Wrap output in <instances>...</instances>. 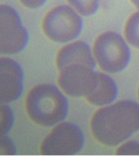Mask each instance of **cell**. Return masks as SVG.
<instances>
[{
  "mask_svg": "<svg viewBox=\"0 0 139 156\" xmlns=\"http://www.w3.org/2000/svg\"><path fill=\"white\" fill-rule=\"evenodd\" d=\"M26 108L34 122L41 126L50 127L66 118L68 102L56 86L42 84L33 87L28 93Z\"/></svg>",
  "mask_w": 139,
  "mask_h": 156,
  "instance_id": "2",
  "label": "cell"
},
{
  "mask_svg": "<svg viewBox=\"0 0 139 156\" xmlns=\"http://www.w3.org/2000/svg\"><path fill=\"white\" fill-rule=\"evenodd\" d=\"M42 27L48 39L62 43L72 41L80 35L84 21L73 7L61 5L54 7L45 15Z\"/></svg>",
  "mask_w": 139,
  "mask_h": 156,
  "instance_id": "4",
  "label": "cell"
},
{
  "mask_svg": "<svg viewBox=\"0 0 139 156\" xmlns=\"http://www.w3.org/2000/svg\"><path fill=\"white\" fill-rule=\"evenodd\" d=\"M84 143L82 130L73 123L58 124L45 138L40 153L45 156H70L79 153Z\"/></svg>",
  "mask_w": 139,
  "mask_h": 156,
  "instance_id": "5",
  "label": "cell"
},
{
  "mask_svg": "<svg viewBox=\"0 0 139 156\" xmlns=\"http://www.w3.org/2000/svg\"><path fill=\"white\" fill-rule=\"evenodd\" d=\"M14 115L11 107L6 104H1V135H5L11 131L14 124Z\"/></svg>",
  "mask_w": 139,
  "mask_h": 156,
  "instance_id": "13",
  "label": "cell"
},
{
  "mask_svg": "<svg viewBox=\"0 0 139 156\" xmlns=\"http://www.w3.org/2000/svg\"><path fill=\"white\" fill-rule=\"evenodd\" d=\"M23 73L15 60L8 57L0 60V96L1 101L7 104L15 101L23 91Z\"/></svg>",
  "mask_w": 139,
  "mask_h": 156,
  "instance_id": "7",
  "label": "cell"
},
{
  "mask_svg": "<svg viewBox=\"0 0 139 156\" xmlns=\"http://www.w3.org/2000/svg\"><path fill=\"white\" fill-rule=\"evenodd\" d=\"M96 140L108 146H115L139 130V104L123 100L98 109L91 122Z\"/></svg>",
  "mask_w": 139,
  "mask_h": 156,
  "instance_id": "1",
  "label": "cell"
},
{
  "mask_svg": "<svg viewBox=\"0 0 139 156\" xmlns=\"http://www.w3.org/2000/svg\"><path fill=\"white\" fill-rule=\"evenodd\" d=\"M118 156H139V143L130 140L120 146L116 151Z\"/></svg>",
  "mask_w": 139,
  "mask_h": 156,
  "instance_id": "15",
  "label": "cell"
},
{
  "mask_svg": "<svg viewBox=\"0 0 139 156\" xmlns=\"http://www.w3.org/2000/svg\"><path fill=\"white\" fill-rule=\"evenodd\" d=\"M59 83L62 90L70 96H86L91 88L95 72L87 66L75 65L62 69Z\"/></svg>",
  "mask_w": 139,
  "mask_h": 156,
  "instance_id": "8",
  "label": "cell"
},
{
  "mask_svg": "<svg viewBox=\"0 0 139 156\" xmlns=\"http://www.w3.org/2000/svg\"><path fill=\"white\" fill-rule=\"evenodd\" d=\"M56 65L59 70L67 66L79 65L92 69L95 62L89 45L83 41H77L63 46L56 56Z\"/></svg>",
  "mask_w": 139,
  "mask_h": 156,
  "instance_id": "9",
  "label": "cell"
},
{
  "mask_svg": "<svg viewBox=\"0 0 139 156\" xmlns=\"http://www.w3.org/2000/svg\"><path fill=\"white\" fill-rule=\"evenodd\" d=\"M24 6L30 9H37L45 3L46 0H20Z\"/></svg>",
  "mask_w": 139,
  "mask_h": 156,
  "instance_id": "16",
  "label": "cell"
},
{
  "mask_svg": "<svg viewBox=\"0 0 139 156\" xmlns=\"http://www.w3.org/2000/svg\"><path fill=\"white\" fill-rule=\"evenodd\" d=\"M29 36L16 9L7 4L0 5V51L14 55L25 49Z\"/></svg>",
  "mask_w": 139,
  "mask_h": 156,
  "instance_id": "6",
  "label": "cell"
},
{
  "mask_svg": "<svg viewBox=\"0 0 139 156\" xmlns=\"http://www.w3.org/2000/svg\"><path fill=\"white\" fill-rule=\"evenodd\" d=\"M124 34L130 44L139 49V11L131 15L127 20Z\"/></svg>",
  "mask_w": 139,
  "mask_h": 156,
  "instance_id": "11",
  "label": "cell"
},
{
  "mask_svg": "<svg viewBox=\"0 0 139 156\" xmlns=\"http://www.w3.org/2000/svg\"><path fill=\"white\" fill-rule=\"evenodd\" d=\"M101 0H67L68 3L79 14L90 16L98 10Z\"/></svg>",
  "mask_w": 139,
  "mask_h": 156,
  "instance_id": "12",
  "label": "cell"
},
{
  "mask_svg": "<svg viewBox=\"0 0 139 156\" xmlns=\"http://www.w3.org/2000/svg\"><path fill=\"white\" fill-rule=\"evenodd\" d=\"M117 94V86L111 76L95 72L92 86L85 97L93 105L103 106L112 103Z\"/></svg>",
  "mask_w": 139,
  "mask_h": 156,
  "instance_id": "10",
  "label": "cell"
},
{
  "mask_svg": "<svg viewBox=\"0 0 139 156\" xmlns=\"http://www.w3.org/2000/svg\"><path fill=\"white\" fill-rule=\"evenodd\" d=\"M130 1L134 5L139 9V0H130Z\"/></svg>",
  "mask_w": 139,
  "mask_h": 156,
  "instance_id": "17",
  "label": "cell"
},
{
  "mask_svg": "<svg viewBox=\"0 0 139 156\" xmlns=\"http://www.w3.org/2000/svg\"><path fill=\"white\" fill-rule=\"evenodd\" d=\"M138 95H139V90H138Z\"/></svg>",
  "mask_w": 139,
  "mask_h": 156,
  "instance_id": "18",
  "label": "cell"
},
{
  "mask_svg": "<svg viewBox=\"0 0 139 156\" xmlns=\"http://www.w3.org/2000/svg\"><path fill=\"white\" fill-rule=\"evenodd\" d=\"M17 148L14 142L9 137L5 135H1L0 139V154L5 156L15 155Z\"/></svg>",
  "mask_w": 139,
  "mask_h": 156,
  "instance_id": "14",
  "label": "cell"
},
{
  "mask_svg": "<svg viewBox=\"0 0 139 156\" xmlns=\"http://www.w3.org/2000/svg\"><path fill=\"white\" fill-rule=\"evenodd\" d=\"M93 52L101 68L109 73H117L126 68L131 57L130 48L117 32H103L95 41Z\"/></svg>",
  "mask_w": 139,
  "mask_h": 156,
  "instance_id": "3",
  "label": "cell"
}]
</instances>
